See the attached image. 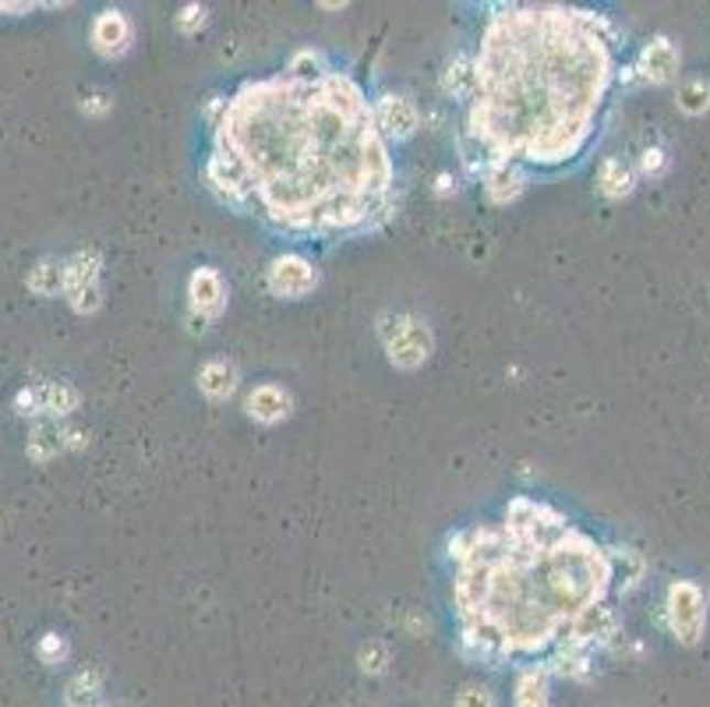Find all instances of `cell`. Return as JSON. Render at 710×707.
<instances>
[{
    "label": "cell",
    "mask_w": 710,
    "mask_h": 707,
    "mask_svg": "<svg viewBox=\"0 0 710 707\" xmlns=\"http://www.w3.org/2000/svg\"><path fill=\"white\" fill-rule=\"evenodd\" d=\"M665 616L671 633L682 644H697L707 627V598L692 580H675L665 598Z\"/></svg>",
    "instance_id": "5"
},
{
    "label": "cell",
    "mask_w": 710,
    "mask_h": 707,
    "mask_svg": "<svg viewBox=\"0 0 710 707\" xmlns=\"http://www.w3.org/2000/svg\"><path fill=\"white\" fill-rule=\"evenodd\" d=\"M665 166H668V156L662 153V149H647L644 156H640V171L657 177V174H665Z\"/></svg>",
    "instance_id": "25"
},
{
    "label": "cell",
    "mask_w": 710,
    "mask_h": 707,
    "mask_svg": "<svg viewBox=\"0 0 710 707\" xmlns=\"http://www.w3.org/2000/svg\"><path fill=\"white\" fill-rule=\"evenodd\" d=\"M379 336H382L389 361L403 368V372H414V368H420L432 358V347H435L432 329H428V323H420L417 315H385L379 326Z\"/></svg>",
    "instance_id": "4"
},
{
    "label": "cell",
    "mask_w": 710,
    "mask_h": 707,
    "mask_svg": "<svg viewBox=\"0 0 710 707\" xmlns=\"http://www.w3.org/2000/svg\"><path fill=\"white\" fill-rule=\"evenodd\" d=\"M481 192L492 206H513V202L531 188V177H523L520 171H484L481 177Z\"/></svg>",
    "instance_id": "15"
},
{
    "label": "cell",
    "mask_w": 710,
    "mask_h": 707,
    "mask_svg": "<svg viewBox=\"0 0 710 707\" xmlns=\"http://www.w3.org/2000/svg\"><path fill=\"white\" fill-rule=\"evenodd\" d=\"M513 707H551V676L545 668L513 672Z\"/></svg>",
    "instance_id": "13"
},
{
    "label": "cell",
    "mask_w": 710,
    "mask_h": 707,
    "mask_svg": "<svg viewBox=\"0 0 710 707\" xmlns=\"http://www.w3.org/2000/svg\"><path fill=\"white\" fill-rule=\"evenodd\" d=\"M92 50L99 57H124L128 50H131V36H134V29L128 22V14L124 11H99L96 19H92Z\"/></svg>",
    "instance_id": "10"
},
{
    "label": "cell",
    "mask_w": 710,
    "mask_h": 707,
    "mask_svg": "<svg viewBox=\"0 0 710 707\" xmlns=\"http://www.w3.org/2000/svg\"><path fill=\"white\" fill-rule=\"evenodd\" d=\"M206 25V8L201 4H188V8H181L177 14V29L184 32V36H195V32Z\"/></svg>",
    "instance_id": "23"
},
{
    "label": "cell",
    "mask_w": 710,
    "mask_h": 707,
    "mask_svg": "<svg viewBox=\"0 0 710 707\" xmlns=\"http://www.w3.org/2000/svg\"><path fill=\"white\" fill-rule=\"evenodd\" d=\"M389 659H393V654H389V644L385 641H368L364 648H361V672L364 676H382V672L389 668Z\"/></svg>",
    "instance_id": "20"
},
{
    "label": "cell",
    "mask_w": 710,
    "mask_h": 707,
    "mask_svg": "<svg viewBox=\"0 0 710 707\" xmlns=\"http://www.w3.org/2000/svg\"><path fill=\"white\" fill-rule=\"evenodd\" d=\"M375 117H379V128L385 131V139L400 145L417 134V124H420V113H417V104L411 96H396V93H385L375 99Z\"/></svg>",
    "instance_id": "8"
},
{
    "label": "cell",
    "mask_w": 710,
    "mask_h": 707,
    "mask_svg": "<svg viewBox=\"0 0 710 707\" xmlns=\"http://www.w3.org/2000/svg\"><path fill=\"white\" fill-rule=\"evenodd\" d=\"M29 287L36 291L40 297H54L64 287V269L54 262H40L36 269L29 273Z\"/></svg>",
    "instance_id": "17"
},
{
    "label": "cell",
    "mask_w": 710,
    "mask_h": 707,
    "mask_svg": "<svg viewBox=\"0 0 710 707\" xmlns=\"http://www.w3.org/2000/svg\"><path fill=\"white\" fill-rule=\"evenodd\" d=\"M679 107L686 110V113H703V110H710V86L703 78H686L682 86H679Z\"/></svg>",
    "instance_id": "18"
},
{
    "label": "cell",
    "mask_w": 710,
    "mask_h": 707,
    "mask_svg": "<svg viewBox=\"0 0 710 707\" xmlns=\"http://www.w3.org/2000/svg\"><path fill=\"white\" fill-rule=\"evenodd\" d=\"M456 707H495V697L484 686H463L460 697H456Z\"/></svg>",
    "instance_id": "24"
},
{
    "label": "cell",
    "mask_w": 710,
    "mask_h": 707,
    "mask_svg": "<svg viewBox=\"0 0 710 707\" xmlns=\"http://www.w3.org/2000/svg\"><path fill=\"white\" fill-rule=\"evenodd\" d=\"M78 407V393L67 382H50L43 390V411L50 414H72Z\"/></svg>",
    "instance_id": "19"
},
{
    "label": "cell",
    "mask_w": 710,
    "mask_h": 707,
    "mask_svg": "<svg viewBox=\"0 0 710 707\" xmlns=\"http://www.w3.org/2000/svg\"><path fill=\"white\" fill-rule=\"evenodd\" d=\"M323 273H318V265L304 255V251H283L265 269V287L273 297H283V301H297V297H308Z\"/></svg>",
    "instance_id": "6"
},
{
    "label": "cell",
    "mask_w": 710,
    "mask_h": 707,
    "mask_svg": "<svg viewBox=\"0 0 710 707\" xmlns=\"http://www.w3.org/2000/svg\"><path fill=\"white\" fill-rule=\"evenodd\" d=\"M201 181L227 213L291 244L368 238L403 202L375 96L323 50L209 99Z\"/></svg>",
    "instance_id": "1"
},
{
    "label": "cell",
    "mask_w": 710,
    "mask_h": 707,
    "mask_svg": "<svg viewBox=\"0 0 710 707\" xmlns=\"http://www.w3.org/2000/svg\"><path fill=\"white\" fill-rule=\"evenodd\" d=\"M679 46H675L668 36H657L651 40L644 50H640V57H636V72L640 78H647L654 81V86H665V81H671L675 75H679Z\"/></svg>",
    "instance_id": "11"
},
{
    "label": "cell",
    "mask_w": 710,
    "mask_h": 707,
    "mask_svg": "<svg viewBox=\"0 0 710 707\" xmlns=\"http://www.w3.org/2000/svg\"><path fill=\"white\" fill-rule=\"evenodd\" d=\"M237 382H241V376H237V365L227 361V358H212L198 368V390L206 393L209 400H230L237 393Z\"/></svg>",
    "instance_id": "14"
},
{
    "label": "cell",
    "mask_w": 710,
    "mask_h": 707,
    "mask_svg": "<svg viewBox=\"0 0 710 707\" xmlns=\"http://www.w3.org/2000/svg\"><path fill=\"white\" fill-rule=\"evenodd\" d=\"M188 308H192V315L206 318V323H216V318L227 312V283L212 265H201V269H195V273H192V280H188Z\"/></svg>",
    "instance_id": "9"
},
{
    "label": "cell",
    "mask_w": 710,
    "mask_h": 707,
    "mask_svg": "<svg viewBox=\"0 0 710 707\" xmlns=\"http://www.w3.org/2000/svg\"><path fill=\"white\" fill-rule=\"evenodd\" d=\"M64 707H107L103 700H67Z\"/></svg>",
    "instance_id": "26"
},
{
    "label": "cell",
    "mask_w": 710,
    "mask_h": 707,
    "mask_svg": "<svg viewBox=\"0 0 710 707\" xmlns=\"http://www.w3.org/2000/svg\"><path fill=\"white\" fill-rule=\"evenodd\" d=\"M36 654L43 665H61L67 659V641L61 633H43L40 644H36Z\"/></svg>",
    "instance_id": "22"
},
{
    "label": "cell",
    "mask_w": 710,
    "mask_h": 707,
    "mask_svg": "<svg viewBox=\"0 0 710 707\" xmlns=\"http://www.w3.org/2000/svg\"><path fill=\"white\" fill-rule=\"evenodd\" d=\"M64 294L67 301H72V308L75 312H92L99 308V259L86 255V251H78V255H72L64 265Z\"/></svg>",
    "instance_id": "7"
},
{
    "label": "cell",
    "mask_w": 710,
    "mask_h": 707,
    "mask_svg": "<svg viewBox=\"0 0 710 707\" xmlns=\"http://www.w3.org/2000/svg\"><path fill=\"white\" fill-rule=\"evenodd\" d=\"M619 46V25L590 8L551 0L488 8L446 75L470 177L499 166L531 181L572 171L612 107Z\"/></svg>",
    "instance_id": "3"
},
{
    "label": "cell",
    "mask_w": 710,
    "mask_h": 707,
    "mask_svg": "<svg viewBox=\"0 0 710 707\" xmlns=\"http://www.w3.org/2000/svg\"><path fill=\"white\" fill-rule=\"evenodd\" d=\"M456 651L484 668L590 679L644 563L540 496H510L446 537Z\"/></svg>",
    "instance_id": "2"
},
{
    "label": "cell",
    "mask_w": 710,
    "mask_h": 707,
    "mask_svg": "<svg viewBox=\"0 0 710 707\" xmlns=\"http://www.w3.org/2000/svg\"><path fill=\"white\" fill-rule=\"evenodd\" d=\"M99 683H103L99 672H78V676L67 683V700H96Z\"/></svg>",
    "instance_id": "21"
},
{
    "label": "cell",
    "mask_w": 710,
    "mask_h": 707,
    "mask_svg": "<svg viewBox=\"0 0 710 707\" xmlns=\"http://www.w3.org/2000/svg\"><path fill=\"white\" fill-rule=\"evenodd\" d=\"M633 184H636V171H633L630 163L619 160V156L601 160V166H598V188H601V195L622 198V195L633 192Z\"/></svg>",
    "instance_id": "16"
},
{
    "label": "cell",
    "mask_w": 710,
    "mask_h": 707,
    "mask_svg": "<svg viewBox=\"0 0 710 707\" xmlns=\"http://www.w3.org/2000/svg\"><path fill=\"white\" fill-rule=\"evenodd\" d=\"M244 411H248V417H255L259 425H280V421L294 411V396L276 382H262L244 396Z\"/></svg>",
    "instance_id": "12"
}]
</instances>
